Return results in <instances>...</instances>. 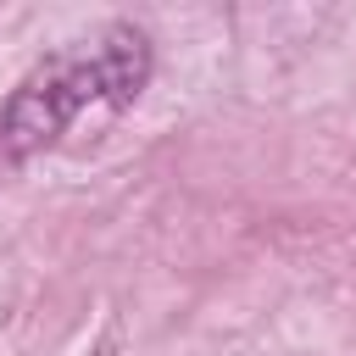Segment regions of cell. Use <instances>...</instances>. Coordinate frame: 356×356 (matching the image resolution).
<instances>
[{
  "instance_id": "6da1fadb",
  "label": "cell",
  "mask_w": 356,
  "mask_h": 356,
  "mask_svg": "<svg viewBox=\"0 0 356 356\" xmlns=\"http://www.w3.org/2000/svg\"><path fill=\"white\" fill-rule=\"evenodd\" d=\"M150 72V44L139 28H106L89 50H61L50 56L6 106L0 117V139L11 156H28V150H44L61 139V128L89 106V100H106V106H128L139 95Z\"/></svg>"
}]
</instances>
